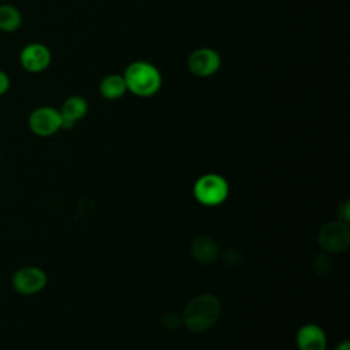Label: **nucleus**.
I'll use <instances>...</instances> for the list:
<instances>
[{"label": "nucleus", "mask_w": 350, "mask_h": 350, "mask_svg": "<svg viewBox=\"0 0 350 350\" xmlns=\"http://www.w3.org/2000/svg\"><path fill=\"white\" fill-rule=\"evenodd\" d=\"M221 305L213 294H200L194 297L185 308L182 321L191 332L200 334L212 328L219 320Z\"/></svg>", "instance_id": "1"}, {"label": "nucleus", "mask_w": 350, "mask_h": 350, "mask_svg": "<svg viewBox=\"0 0 350 350\" xmlns=\"http://www.w3.org/2000/svg\"><path fill=\"white\" fill-rule=\"evenodd\" d=\"M127 90L138 97H150L161 88V74L159 68L144 60L130 63L123 74Z\"/></svg>", "instance_id": "2"}, {"label": "nucleus", "mask_w": 350, "mask_h": 350, "mask_svg": "<svg viewBox=\"0 0 350 350\" xmlns=\"http://www.w3.org/2000/svg\"><path fill=\"white\" fill-rule=\"evenodd\" d=\"M193 193L200 204L216 206L227 198L228 183L219 174H205L196 180Z\"/></svg>", "instance_id": "3"}, {"label": "nucleus", "mask_w": 350, "mask_h": 350, "mask_svg": "<svg viewBox=\"0 0 350 350\" xmlns=\"http://www.w3.org/2000/svg\"><path fill=\"white\" fill-rule=\"evenodd\" d=\"M320 247L329 253H339L347 249L350 243V227L343 220H335L325 223L317 235Z\"/></svg>", "instance_id": "4"}, {"label": "nucleus", "mask_w": 350, "mask_h": 350, "mask_svg": "<svg viewBox=\"0 0 350 350\" xmlns=\"http://www.w3.org/2000/svg\"><path fill=\"white\" fill-rule=\"evenodd\" d=\"M27 124L33 134L38 137H51L62 129L60 111L49 105L37 107L29 115Z\"/></svg>", "instance_id": "5"}, {"label": "nucleus", "mask_w": 350, "mask_h": 350, "mask_svg": "<svg viewBox=\"0 0 350 350\" xmlns=\"http://www.w3.org/2000/svg\"><path fill=\"white\" fill-rule=\"evenodd\" d=\"M51 49L42 42H29L19 52L21 67L30 74L45 71L51 66Z\"/></svg>", "instance_id": "6"}, {"label": "nucleus", "mask_w": 350, "mask_h": 350, "mask_svg": "<svg viewBox=\"0 0 350 350\" xmlns=\"http://www.w3.org/2000/svg\"><path fill=\"white\" fill-rule=\"evenodd\" d=\"M46 273L33 265L22 267L12 275V287L23 295H33L44 290L46 286Z\"/></svg>", "instance_id": "7"}, {"label": "nucleus", "mask_w": 350, "mask_h": 350, "mask_svg": "<svg viewBox=\"0 0 350 350\" xmlns=\"http://www.w3.org/2000/svg\"><path fill=\"white\" fill-rule=\"evenodd\" d=\"M220 66L221 57L212 48H198L187 59V67L196 77H211L219 71Z\"/></svg>", "instance_id": "8"}, {"label": "nucleus", "mask_w": 350, "mask_h": 350, "mask_svg": "<svg viewBox=\"0 0 350 350\" xmlns=\"http://www.w3.org/2000/svg\"><path fill=\"white\" fill-rule=\"evenodd\" d=\"M297 346L299 350H325L327 336L324 329L313 323L304 324L297 332Z\"/></svg>", "instance_id": "9"}, {"label": "nucleus", "mask_w": 350, "mask_h": 350, "mask_svg": "<svg viewBox=\"0 0 350 350\" xmlns=\"http://www.w3.org/2000/svg\"><path fill=\"white\" fill-rule=\"evenodd\" d=\"M89 105L86 100L81 96H70L67 97L63 104L60 111L62 115V129H71L78 120L85 118L88 113Z\"/></svg>", "instance_id": "10"}, {"label": "nucleus", "mask_w": 350, "mask_h": 350, "mask_svg": "<svg viewBox=\"0 0 350 350\" xmlns=\"http://www.w3.org/2000/svg\"><path fill=\"white\" fill-rule=\"evenodd\" d=\"M191 256L200 264L209 265L219 258V246L211 237L200 235L191 243Z\"/></svg>", "instance_id": "11"}, {"label": "nucleus", "mask_w": 350, "mask_h": 350, "mask_svg": "<svg viewBox=\"0 0 350 350\" xmlns=\"http://www.w3.org/2000/svg\"><path fill=\"white\" fill-rule=\"evenodd\" d=\"M22 12L18 7L10 3L0 4V31L14 33L22 26Z\"/></svg>", "instance_id": "12"}, {"label": "nucleus", "mask_w": 350, "mask_h": 350, "mask_svg": "<svg viewBox=\"0 0 350 350\" xmlns=\"http://www.w3.org/2000/svg\"><path fill=\"white\" fill-rule=\"evenodd\" d=\"M98 89L101 96L107 100H118L127 92L126 81L120 74H109L104 77Z\"/></svg>", "instance_id": "13"}, {"label": "nucleus", "mask_w": 350, "mask_h": 350, "mask_svg": "<svg viewBox=\"0 0 350 350\" xmlns=\"http://www.w3.org/2000/svg\"><path fill=\"white\" fill-rule=\"evenodd\" d=\"M331 268H332V262L331 260L328 258V256L325 254H319L314 257V261H313V269L317 275L320 276H325L331 272Z\"/></svg>", "instance_id": "14"}, {"label": "nucleus", "mask_w": 350, "mask_h": 350, "mask_svg": "<svg viewBox=\"0 0 350 350\" xmlns=\"http://www.w3.org/2000/svg\"><path fill=\"white\" fill-rule=\"evenodd\" d=\"M183 324L182 321V316L178 314V313H167L164 317H163V327L167 329V331H178L179 327Z\"/></svg>", "instance_id": "15"}, {"label": "nucleus", "mask_w": 350, "mask_h": 350, "mask_svg": "<svg viewBox=\"0 0 350 350\" xmlns=\"http://www.w3.org/2000/svg\"><path fill=\"white\" fill-rule=\"evenodd\" d=\"M11 88V79H10V75L0 68V97L4 96Z\"/></svg>", "instance_id": "16"}, {"label": "nucleus", "mask_w": 350, "mask_h": 350, "mask_svg": "<svg viewBox=\"0 0 350 350\" xmlns=\"http://www.w3.org/2000/svg\"><path fill=\"white\" fill-rule=\"evenodd\" d=\"M340 211L343 212L342 215H340V220H343V221H346V223H349V220H350V216H349V201H346L345 204H343V206L340 208Z\"/></svg>", "instance_id": "17"}, {"label": "nucleus", "mask_w": 350, "mask_h": 350, "mask_svg": "<svg viewBox=\"0 0 350 350\" xmlns=\"http://www.w3.org/2000/svg\"><path fill=\"white\" fill-rule=\"evenodd\" d=\"M335 350H350V342L349 340H343V342L338 343Z\"/></svg>", "instance_id": "18"}, {"label": "nucleus", "mask_w": 350, "mask_h": 350, "mask_svg": "<svg viewBox=\"0 0 350 350\" xmlns=\"http://www.w3.org/2000/svg\"><path fill=\"white\" fill-rule=\"evenodd\" d=\"M0 157H1V150H0Z\"/></svg>", "instance_id": "19"}]
</instances>
